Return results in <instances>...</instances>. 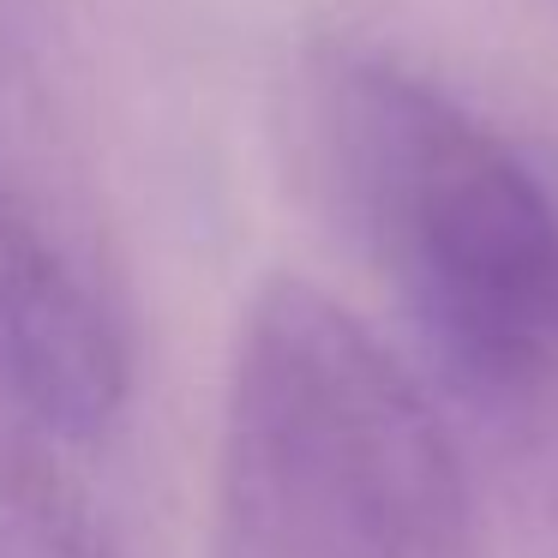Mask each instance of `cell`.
Instances as JSON below:
<instances>
[{"mask_svg":"<svg viewBox=\"0 0 558 558\" xmlns=\"http://www.w3.org/2000/svg\"><path fill=\"white\" fill-rule=\"evenodd\" d=\"M318 193L385 277L462 445L558 414V205L457 97L373 49L301 85Z\"/></svg>","mask_w":558,"mask_h":558,"instance_id":"obj_1","label":"cell"},{"mask_svg":"<svg viewBox=\"0 0 558 558\" xmlns=\"http://www.w3.org/2000/svg\"><path fill=\"white\" fill-rule=\"evenodd\" d=\"M438 397L342 301L270 277L241 318L210 558H481Z\"/></svg>","mask_w":558,"mask_h":558,"instance_id":"obj_2","label":"cell"},{"mask_svg":"<svg viewBox=\"0 0 558 558\" xmlns=\"http://www.w3.org/2000/svg\"><path fill=\"white\" fill-rule=\"evenodd\" d=\"M0 390L61 438H102L133 397V313L90 162L0 13Z\"/></svg>","mask_w":558,"mask_h":558,"instance_id":"obj_3","label":"cell"},{"mask_svg":"<svg viewBox=\"0 0 558 558\" xmlns=\"http://www.w3.org/2000/svg\"><path fill=\"white\" fill-rule=\"evenodd\" d=\"M43 438L54 433L0 390V558H121Z\"/></svg>","mask_w":558,"mask_h":558,"instance_id":"obj_4","label":"cell"}]
</instances>
